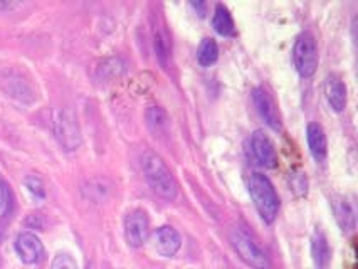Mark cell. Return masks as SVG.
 Here are the masks:
<instances>
[{"mask_svg": "<svg viewBox=\"0 0 358 269\" xmlns=\"http://www.w3.org/2000/svg\"><path fill=\"white\" fill-rule=\"evenodd\" d=\"M51 269H78V263L71 254L61 252V254H57L56 258L52 259Z\"/></svg>", "mask_w": 358, "mask_h": 269, "instance_id": "20", "label": "cell"}, {"mask_svg": "<svg viewBox=\"0 0 358 269\" xmlns=\"http://www.w3.org/2000/svg\"><path fill=\"white\" fill-rule=\"evenodd\" d=\"M52 130L64 150H76L81 145V130L73 111L56 110L52 117Z\"/></svg>", "mask_w": 358, "mask_h": 269, "instance_id": "4", "label": "cell"}, {"mask_svg": "<svg viewBox=\"0 0 358 269\" xmlns=\"http://www.w3.org/2000/svg\"><path fill=\"white\" fill-rule=\"evenodd\" d=\"M311 256H313V263L318 269H327L330 264L331 249L327 235L322 231H315L313 238H311Z\"/></svg>", "mask_w": 358, "mask_h": 269, "instance_id": "13", "label": "cell"}, {"mask_svg": "<svg viewBox=\"0 0 358 269\" xmlns=\"http://www.w3.org/2000/svg\"><path fill=\"white\" fill-rule=\"evenodd\" d=\"M15 251L20 261L26 264H37L44 256V246L41 239L32 233L19 234L15 241Z\"/></svg>", "mask_w": 358, "mask_h": 269, "instance_id": "9", "label": "cell"}, {"mask_svg": "<svg viewBox=\"0 0 358 269\" xmlns=\"http://www.w3.org/2000/svg\"><path fill=\"white\" fill-rule=\"evenodd\" d=\"M212 26H214L217 34L224 37H232L236 34V26H234V20H232L231 12H229L224 6H220V3L214 10Z\"/></svg>", "mask_w": 358, "mask_h": 269, "instance_id": "16", "label": "cell"}, {"mask_svg": "<svg viewBox=\"0 0 358 269\" xmlns=\"http://www.w3.org/2000/svg\"><path fill=\"white\" fill-rule=\"evenodd\" d=\"M306 140L311 155H313V159L316 161H323L327 159L328 142L322 125H318V123H310L306 130Z\"/></svg>", "mask_w": 358, "mask_h": 269, "instance_id": "12", "label": "cell"}, {"mask_svg": "<svg viewBox=\"0 0 358 269\" xmlns=\"http://www.w3.org/2000/svg\"><path fill=\"white\" fill-rule=\"evenodd\" d=\"M153 48H155L158 61L166 66L170 54H172V41H170V34L164 26H155L153 29Z\"/></svg>", "mask_w": 358, "mask_h": 269, "instance_id": "15", "label": "cell"}, {"mask_svg": "<svg viewBox=\"0 0 358 269\" xmlns=\"http://www.w3.org/2000/svg\"><path fill=\"white\" fill-rule=\"evenodd\" d=\"M169 115H166L164 108L150 106L147 110V123L153 133H162V131H165L166 128H169Z\"/></svg>", "mask_w": 358, "mask_h": 269, "instance_id": "17", "label": "cell"}, {"mask_svg": "<svg viewBox=\"0 0 358 269\" xmlns=\"http://www.w3.org/2000/svg\"><path fill=\"white\" fill-rule=\"evenodd\" d=\"M219 57V45L214 39H203L197 51V61L201 66H212Z\"/></svg>", "mask_w": 358, "mask_h": 269, "instance_id": "18", "label": "cell"}, {"mask_svg": "<svg viewBox=\"0 0 358 269\" xmlns=\"http://www.w3.org/2000/svg\"><path fill=\"white\" fill-rule=\"evenodd\" d=\"M141 168H143L145 179L157 196L165 198V201H173L177 197V180L160 155L153 152H145L141 157Z\"/></svg>", "mask_w": 358, "mask_h": 269, "instance_id": "1", "label": "cell"}, {"mask_svg": "<svg viewBox=\"0 0 358 269\" xmlns=\"http://www.w3.org/2000/svg\"><path fill=\"white\" fill-rule=\"evenodd\" d=\"M333 212H335V219L341 227V231L350 233V231L355 229V212H353L352 205L347 198L343 197H335L331 202Z\"/></svg>", "mask_w": 358, "mask_h": 269, "instance_id": "14", "label": "cell"}, {"mask_svg": "<svg viewBox=\"0 0 358 269\" xmlns=\"http://www.w3.org/2000/svg\"><path fill=\"white\" fill-rule=\"evenodd\" d=\"M251 145V153L254 160L264 168H274L278 165V153L276 148L268 135H264L262 131H256L249 140Z\"/></svg>", "mask_w": 358, "mask_h": 269, "instance_id": "7", "label": "cell"}, {"mask_svg": "<svg viewBox=\"0 0 358 269\" xmlns=\"http://www.w3.org/2000/svg\"><path fill=\"white\" fill-rule=\"evenodd\" d=\"M0 239H2V233H0Z\"/></svg>", "mask_w": 358, "mask_h": 269, "instance_id": "23", "label": "cell"}, {"mask_svg": "<svg viewBox=\"0 0 358 269\" xmlns=\"http://www.w3.org/2000/svg\"><path fill=\"white\" fill-rule=\"evenodd\" d=\"M248 189L262 221L273 224L276 221L278 212H280V197H278L271 180L262 173L256 172L249 177Z\"/></svg>", "mask_w": 358, "mask_h": 269, "instance_id": "2", "label": "cell"}, {"mask_svg": "<svg viewBox=\"0 0 358 269\" xmlns=\"http://www.w3.org/2000/svg\"><path fill=\"white\" fill-rule=\"evenodd\" d=\"M10 204V192H9V187L6 185V182L0 180V212L2 210H6L7 207Z\"/></svg>", "mask_w": 358, "mask_h": 269, "instance_id": "21", "label": "cell"}, {"mask_svg": "<svg viewBox=\"0 0 358 269\" xmlns=\"http://www.w3.org/2000/svg\"><path fill=\"white\" fill-rule=\"evenodd\" d=\"M12 3L10 2H0V10H6V9H10Z\"/></svg>", "mask_w": 358, "mask_h": 269, "instance_id": "22", "label": "cell"}, {"mask_svg": "<svg viewBox=\"0 0 358 269\" xmlns=\"http://www.w3.org/2000/svg\"><path fill=\"white\" fill-rule=\"evenodd\" d=\"M124 238L131 247H141L150 238V221L143 210H133L124 219Z\"/></svg>", "mask_w": 358, "mask_h": 269, "instance_id": "6", "label": "cell"}, {"mask_svg": "<svg viewBox=\"0 0 358 269\" xmlns=\"http://www.w3.org/2000/svg\"><path fill=\"white\" fill-rule=\"evenodd\" d=\"M293 63L303 78H310L318 68V45L310 32L298 36L293 48Z\"/></svg>", "mask_w": 358, "mask_h": 269, "instance_id": "5", "label": "cell"}, {"mask_svg": "<svg viewBox=\"0 0 358 269\" xmlns=\"http://www.w3.org/2000/svg\"><path fill=\"white\" fill-rule=\"evenodd\" d=\"M153 244H155L158 254L164 256V258H172L180 249L182 238L173 227L164 226L160 229H157L155 235H153Z\"/></svg>", "mask_w": 358, "mask_h": 269, "instance_id": "10", "label": "cell"}, {"mask_svg": "<svg viewBox=\"0 0 358 269\" xmlns=\"http://www.w3.org/2000/svg\"><path fill=\"white\" fill-rule=\"evenodd\" d=\"M324 94H327V101L336 113L345 110L347 106V88L345 85L341 82V80L335 74L327 78L324 81Z\"/></svg>", "mask_w": 358, "mask_h": 269, "instance_id": "11", "label": "cell"}, {"mask_svg": "<svg viewBox=\"0 0 358 269\" xmlns=\"http://www.w3.org/2000/svg\"><path fill=\"white\" fill-rule=\"evenodd\" d=\"M231 242L239 258L252 269H268L269 259L266 251L259 246V242L252 238L243 227H234L231 231Z\"/></svg>", "mask_w": 358, "mask_h": 269, "instance_id": "3", "label": "cell"}, {"mask_svg": "<svg viewBox=\"0 0 358 269\" xmlns=\"http://www.w3.org/2000/svg\"><path fill=\"white\" fill-rule=\"evenodd\" d=\"M252 101L256 105L257 113L261 115V118L264 119L266 125L273 128L274 131L281 130V117L280 111H278L276 103L269 96V93L262 88H256L252 91Z\"/></svg>", "mask_w": 358, "mask_h": 269, "instance_id": "8", "label": "cell"}, {"mask_svg": "<svg viewBox=\"0 0 358 269\" xmlns=\"http://www.w3.org/2000/svg\"><path fill=\"white\" fill-rule=\"evenodd\" d=\"M24 184H26L27 190H29V192H31L32 196H34L36 198H44V197H45L44 184H43V180L39 179V177H36V175L27 177Z\"/></svg>", "mask_w": 358, "mask_h": 269, "instance_id": "19", "label": "cell"}]
</instances>
